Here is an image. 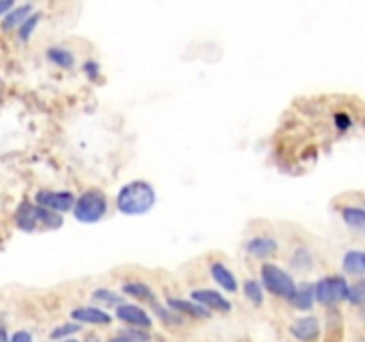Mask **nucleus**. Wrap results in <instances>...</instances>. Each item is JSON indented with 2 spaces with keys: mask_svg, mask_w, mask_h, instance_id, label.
Here are the masks:
<instances>
[{
  "mask_svg": "<svg viewBox=\"0 0 365 342\" xmlns=\"http://www.w3.org/2000/svg\"><path fill=\"white\" fill-rule=\"evenodd\" d=\"M342 267L344 271L351 274H359L365 271V264H364V253L362 252H348L346 253L344 260H342Z\"/></svg>",
  "mask_w": 365,
  "mask_h": 342,
  "instance_id": "6ab92c4d",
  "label": "nucleus"
},
{
  "mask_svg": "<svg viewBox=\"0 0 365 342\" xmlns=\"http://www.w3.org/2000/svg\"><path fill=\"white\" fill-rule=\"evenodd\" d=\"M316 301V287L309 284H303L302 287H296L294 296H292L291 303L299 310H310Z\"/></svg>",
  "mask_w": 365,
  "mask_h": 342,
  "instance_id": "4468645a",
  "label": "nucleus"
},
{
  "mask_svg": "<svg viewBox=\"0 0 365 342\" xmlns=\"http://www.w3.org/2000/svg\"><path fill=\"white\" fill-rule=\"evenodd\" d=\"M316 299L324 305H334L342 301L348 296V281L342 276H327L317 281L316 285Z\"/></svg>",
  "mask_w": 365,
  "mask_h": 342,
  "instance_id": "20e7f679",
  "label": "nucleus"
},
{
  "mask_svg": "<svg viewBox=\"0 0 365 342\" xmlns=\"http://www.w3.org/2000/svg\"><path fill=\"white\" fill-rule=\"evenodd\" d=\"M262 285L271 292L291 301L296 292V284L291 274L274 264H264L262 266Z\"/></svg>",
  "mask_w": 365,
  "mask_h": 342,
  "instance_id": "7ed1b4c3",
  "label": "nucleus"
},
{
  "mask_svg": "<svg viewBox=\"0 0 365 342\" xmlns=\"http://www.w3.org/2000/svg\"><path fill=\"white\" fill-rule=\"evenodd\" d=\"M123 292L125 294L141 299V301L155 303V292H153V289L150 287V285L143 284V281H130V284H125Z\"/></svg>",
  "mask_w": 365,
  "mask_h": 342,
  "instance_id": "dca6fc26",
  "label": "nucleus"
},
{
  "mask_svg": "<svg viewBox=\"0 0 365 342\" xmlns=\"http://www.w3.org/2000/svg\"><path fill=\"white\" fill-rule=\"evenodd\" d=\"M31 13H32L31 4H24V6L13 7V9H11L6 16H4L2 28L4 31H11V28H14V27H20V25L27 20V16Z\"/></svg>",
  "mask_w": 365,
  "mask_h": 342,
  "instance_id": "2eb2a0df",
  "label": "nucleus"
},
{
  "mask_svg": "<svg viewBox=\"0 0 365 342\" xmlns=\"http://www.w3.org/2000/svg\"><path fill=\"white\" fill-rule=\"evenodd\" d=\"M109 342H134L132 338H128L127 335H121V337H116V338H110Z\"/></svg>",
  "mask_w": 365,
  "mask_h": 342,
  "instance_id": "c85d7f7f",
  "label": "nucleus"
},
{
  "mask_svg": "<svg viewBox=\"0 0 365 342\" xmlns=\"http://www.w3.org/2000/svg\"><path fill=\"white\" fill-rule=\"evenodd\" d=\"M210 274H212L214 281H216L217 285H221L225 291L228 292L237 291V280H235L234 273H232L225 264L214 262L212 266H210Z\"/></svg>",
  "mask_w": 365,
  "mask_h": 342,
  "instance_id": "f8f14e48",
  "label": "nucleus"
},
{
  "mask_svg": "<svg viewBox=\"0 0 365 342\" xmlns=\"http://www.w3.org/2000/svg\"><path fill=\"white\" fill-rule=\"evenodd\" d=\"M84 342H98V337H96V335H88V337L84 338Z\"/></svg>",
  "mask_w": 365,
  "mask_h": 342,
  "instance_id": "7c9ffc66",
  "label": "nucleus"
},
{
  "mask_svg": "<svg viewBox=\"0 0 365 342\" xmlns=\"http://www.w3.org/2000/svg\"><path fill=\"white\" fill-rule=\"evenodd\" d=\"M9 342H32V335L29 333V331L20 330V331H16V333H14L13 337L9 338Z\"/></svg>",
  "mask_w": 365,
  "mask_h": 342,
  "instance_id": "393cba45",
  "label": "nucleus"
},
{
  "mask_svg": "<svg viewBox=\"0 0 365 342\" xmlns=\"http://www.w3.org/2000/svg\"><path fill=\"white\" fill-rule=\"evenodd\" d=\"M93 301L100 303V305L103 306H114V305H120L121 298L116 294L114 291H110V289H96L95 292L91 294Z\"/></svg>",
  "mask_w": 365,
  "mask_h": 342,
  "instance_id": "aec40b11",
  "label": "nucleus"
},
{
  "mask_svg": "<svg viewBox=\"0 0 365 342\" xmlns=\"http://www.w3.org/2000/svg\"><path fill=\"white\" fill-rule=\"evenodd\" d=\"M191 299L198 303V305H202L203 309L209 310V312L210 310H216V312L228 314L232 310L230 301L223 294L214 291V289H196V291L191 292Z\"/></svg>",
  "mask_w": 365,
  "mask_h": 342,
  "instance_id": "423d86ee",
  "label": "nucleus"
},
{
  "mask_svg": "<svg viewBox=\"0 0 365 342\" xmlns=\"http://www.w3.org/2000/svg\"><path fill=\"white\" fill-rule=\"evenodd\" d=\"M39 20H41V14H39V13L29 14L27 20H25L24 24L20 25V28H18V36H20V39L27 41V39L32 36V32H34L36 25H38Z\"/></svg>",
  "mask_w": 365,
  "mask_h": 342,
  "instance_id": "4be33fe9",
  "label": "nucleus"
},
{
  "mask_svg": "<svg viewBox=\"0 0 365 342\" xmlns=\"http://www.w3.org/2000/svg\"><path fill=\"white\" fill-rule=\"evenodd\" d=\"M0 342H9V337H7V331L4 328H0Z\"/></svg>",
  "mask_w": 365,
  "mask_h": 342,
  "instance_id": "c756f323",
  "label": "nucleus"
},
{
  "mask_svg": "<svg viewBox=\"0 0 365 342\" xmlns=\"http://www.w3.org/2000/svg\"><path fill=\"white\" fill-rule=\"evenodd\" d=\"M48 59L61 68H71L75 64L73 53L66 48H61V46L48 48Z\"/></svg>",
  "mask_w": 365,
  "mask_h": 342,
  "instance_id": "a211bd4d",
  "label": "nucleus"
},
{
  "mask_svg": "<svg viewBox=\"0 0 365 342\" xmlns=\"http://www.w3.org/2000/svg\"><path fill=\"white\" fill-rule=\"evenodd\" d=\"M84 70L89 77H95V75H98V64H96L95 61H88V63L84 64Z\"/></svg>",
  "mask_w": 365,
  "mask_h": 342,
  "instance_id": "a878e982",
  "label": "nucleus"
},
{
  "mask_svg": "<svg viewBox=\"0 0 365 342\" xmlns=\"http://www.w3.org/2000/svg\"><path fill=\"white\" fill-rule=\"evenodd\" d=\"M157 202L155 189L145 180H132L120 189L116 198L118 210L125 216H143Z\"/></svg>",
  "mask_w": 365,
  "mask_h": 342,
  "instance_id": "f257e3e1",
  "label": "nucleus"
},
{
  "mask_svg": "<svg viewBox=\"0 0 365 342\" xmlns=\"http://www.w3.org/2000/svg\"><path fill=\"white\" fill-rule=\"evenodd\" d=\"M13 7H14L13 0H0V16H6Z\"/></svg>",
  "mask_w": 365,
  "mask_h": 342,
  "instance_id": "bb28decb",
  "label": "nucleus"
},
{
  "mask_svg": "<svg viewBox=\"0 0 365 342\" xmlns=\"http://www.w3.org/2000/svg\"><path fill=\"white\" fill-rule=\"evenodd\" d=\"M16 224L18 228L25 232H32L38 228V219H36V205L24 202L16 210Z\"/></svg>",
  "mask_w": 365,
  "mask_h": 342,
  "instance_id": "ddd939ff",
  "label": "nucleus"
},
{
  "mask_svg": "<svg viewBox=\"0 0 365 342\" xmlns=\"http://www.w3.org/2000/svg\"><path fill=\"white\" fill-rule=\"evenodd\" d=\"M364 264H365V253H364Z\"/></svg>",
  "mask_w": 365,
  "mask_h": 342,
  "instance_id": "473e14b6",
  "label": "nucleus"
},
{
  "mask_svg": "<svg viewBox=\"0 0 365 342\" xmlns=\"http://www.w3.org/2000/svg\"><path fill=\"white\" fill-rule=\"evenodd\" d=\"M342 217H344L346 223L351 228L365 232V210L359 209V207H346L342 210Z\"/></svg>",
  "mask_w": 365,
  "mask_h": 342,
  "instance_id": "f3484780",
  "label": "nucleus"
},
{
  "mask_svg": "<svg viewBox=\"0 0 365 342\" xmlns=\"http://www.w3.org/2000/svg\"><path fill=\"white\" fill-rule=\"evenodd\" d=\"M278 249V242L269 237H253L246 242V252L257 259H267L273 256Z\"/></svg>",
  "mask_w": 365,
  "mask_h": 342,
  "instance_id": "9d476101",
  "label": "nucleus"
},
{
  "mask_svg": "<svg viewBox=\"0 0 365 342\" xmlns=\"http://www.w3.org/2000/svg\"><path fill=\"white\" fill-rule=\"evenodd\" d=\"M346 299H349V301L355 303V305L365 303V280H360V281H356V284L349 285Z\"/></svg>",
  "mask_w": 365,
  "mask_h": 342,
  "instance_id": "5701e85b",
  "label": "nucleus"
},
{
  "mask_svg": "<svg viewBox=\"0 0 365 342\" xmlns=\"http://www.w3.org/2000/svg\"><path fill=\"white\" fill-rule=\"evenodd\" d=\"M337 125H341V128L348 127V125H349L348 116H344V114H339V116H337Z\"/></svg>",
  "mask_w": 365,
  "mask_h": 342,
  "instance_id": "cd10ccee",
  "label": "nucleus"
},
{
  "mask_svg": "<svg viewBox=\"0 0 365 342\" xmlns=\"http://www.w3.org/2000/svg\"><path fill=\"white\" fill-rule=\"evenodd\" d=\"M168 305L171 309H175L177 312L187 314V316L196 317V319H207L210 317V312L207 309H203L202 305H198L192 299H180V298H168Z\"/></svg>",
  "mask_w": 365,
  "mask_h": 342,
  "instance_id": "9b49d317",
  "label": "nucleus"
},
{
  "mask_svg": "<svg viewBox=\"0 0 365 342\" xmlns=\"http://www.w3.org/2000/svg\"><path fill=\"white\" fill-rule=\"evenodd\" d=\"M64 342H77V341H73V338H70V341H68V338H66V341H64Z\"/></svg>",
  "mask_w": 365,
  "mask_h": 342,
  "instance_id": "2f4dec72",
  "label": "nucleus"
},
{
  "mask_svg": "<svg viewBox=\"0 0 365 342\" xmlns=\"http://www.w3.org/2000/svg\"><path fill=\"white\" fill-rule=\"evenodd\" d=\"M75 196L70 191H50V189H41L36 192V202L43 209H48L52 212H68L73 209Z\"/></svg>",
  "mask_w": 365,
  "mask_h": 342,
  "instance_id": "39448f33",
  "label": "nucleus"
},
{
  "mask_svg": "<svg viewBox=\"0 0 365 342\" xmlns=\"http://www.w3.org/2000/svg\"><path fill=\"white\" fill-rule=\"evenodd\" d=\"M245 296L255 305H260L264 301V291L262 285L257 280H246L245 281Z\"/></svg>",
  "mask_w": 365,
  "mask_h": 342,
  "instance_id": "412c9836",
  "label": "nucleus"
},
{
  "mask_svg": "<svg viewBox=\"0 0 365 342\" xmlns=\"http://www.w3.org/2000/svg\"><path fill=\"white\" fill-rule=\"evenodd\" d=\"M116 317L123 323L141 328V330H148L152 326V319L146 314V310H143L138 305H132V303H120L116 309Z\"/></svg>",
  "mask_w": 365,
  "mask_h": 342,
  "instance_id": "0eeeda50",
  "label": "nucleus"
},
{
  "mask_svg": "<svg viewBox=\"0 0 365 342\" xmlns=\"http://www.w3.org/2000/svg\"><path fill=\"white\" fill-rule=\"evenodd\" d=\"M71 319H75L77 323H88V324H109L110 316L107 312H103L102 309H96V306H78L71 312Z\"/></svg>",
  "mask_w": 365,
  "mask_h": 342,
  "instance_id": "6e6552de",
  "label": "nucleus"
},
{
  "mask_svg": "<svg viewBox=\"0 0 365 342\" xmlns=\"http://www.w3.org/2000/svg\"><path fill=\"white\" fill-rule=\"evenodd\" d=\"M81 330V324H63V326H57L56 330L50 333V338H64L71 333H77Z\"/></svg>",
  "mask_w": 365,
  "mask_h": 342,
  "instance_id": "b1692460",
  "label": "nucleus"
},
{
  "mask_svg": "<svg viewBox=\"0 0 365 342\" xmlns=\"http://www.w3.org/2000/svg\"><path fill=\"white\" fill-rule=\"evenodd\" d=\"M291 331L296 338H299V341H314V338L319 335V321H317L316 317L310 316L302 317V319H298L296 323H292Z\"/></svg>",
  "mask_w": 365,
  "mask_h": 342,
  "instance_id": "1a4fd4ad",
  "label": "nucleus"
},
{
  "mask_svg": "<svg viewBox=\"0 0 365 342\" xmlns=\"http://www.w3.org/2000/svg\"><path fill=\"white\" fill-rule=\"evenodd\" d=\"M107 212V196L100 189H88L82 192L73 205L75 219L81 223H98Z\"/></svg>",
  "mask_w": 365,
  "mask_h": 342,
  "instance_id": "f03ea898",
  "label": "nucleus"
}]
</instances>
